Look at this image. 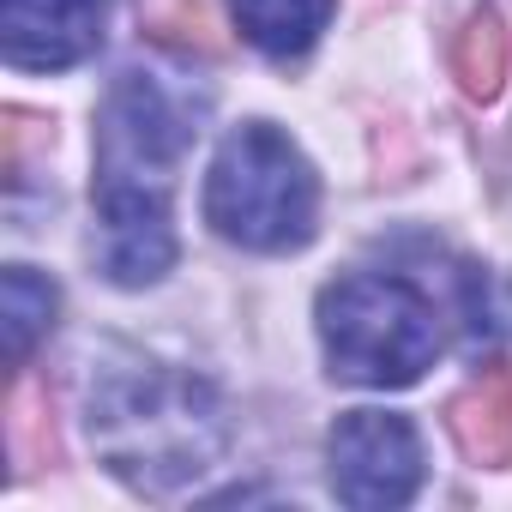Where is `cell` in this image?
<instances>
[{
    "instance_id": "8992f818",
    "label": "cell",
    "mask_w": 512,
    "mask_h": 512,
    "mask_svg": "<svg viewBox=\"0 0 512 512\" xmlns=\"http://www.w3.org/2000/svg\"><path fill=\"white\" fill-rule=\"evenodd\" d=\"M109 0H0V55L31 73L79 67L103 49Z\"/></svg>"
},
{
    "instance_id": "30bf717a",
    "label": "cell",
    "mask_w": 512,
    "mask_h": 512,
    "mask_svg": "<svg viewBox=\"0 0 512 512\" xmlns=\"http://www.w3.org/2000/svg\"><path fill=\"white\" fill-rule=\"evenodd\" d=\"M500 73H506V31L494 13H476L464 25V85L476 97H494L500 91Z\"/></svg>"
},
{
    "instance_id": "52a82bcc",
    "label": "cell",
    "mask_w": 512,
    "mask_h": 512,
    "mask_svg": "<svg viewBox=\"0 0 512 512\" xmlns=\"http://www.w3.org/2000/svg\"><path fill=\"white\" fill-rule=\"evenodd\" d=\"M332 7L338 0H229L241 37L272 61H302L332 25Z\"/></svg>"
},
{
    "instance_id": "9c48e42d",
    "label": "cell",
    "mask_w": 512,
    "mask_h": 512,
    "mask_svg": "<svg viewBox=\"0 0 512 512\" xmlns=\"http://www.w3.org/2000/svg\"><path fill=\"white\" fill-rule=\"evenodd\" d=\"M55 284L43 278V272H31V266H7V278H0V332H7V362L19 368L31 350H37V338L55 326Z\"/></svg>"
},
{
    "instance_id": "7a4b0ae2",
    "label": "cell",
    "mask_w": 512,
    "mask_h": 512,
    "mask_svg": "<svg viewBox=\"0 0 512 512\" xmlns=\"http://www.w3.org/2000/svg\"><path fill=\"white\" fill-rule=\"evenodd\" d=\"M85 434L127 488L175 494L223 458L229 410L193 368L145 350H109L85 386Z\"/></svg>"
},
{
    "instance_id": "5b68a950",
    "label": "cell",
    "mask_w": 512,
    "mask_h": 512,
    "mask_svg": "<svg viewBox=\"0 0 512 512\" xmlns=\"http://www.w3.org/2000/svg\"><path fill=\"white\" fill-rule=\"evenodd\" d=\"M332 494L356 512H386L416 500L422 488V434L398 410H344L326 440Z\"/></svg>"
},
{
    "instance_id": "6da1fadb",
    "label": "cell",
    "mask_w": 512,
    "mask_h": 512,
    "mask_svg": "<svg viewBox=\"0 0 512 512\" xmlns=\"http://www.w3.org/2000/svg\"><path fill=\"white\" fill-rule=\"evenodd\" d=\"M199 139V103L157 73H121L97 109V266L145 290L175 266V175Z\"/></svg>"
},
{
    "instance_id": "277c9868",
    "label": "cell",
    "mask_w": 512,
    "mask_h": 512,
    "mask_svg": "<svg viewBox=\"0 0 512 512\" xmlns=\"http://www.w3.org/2000/svg\"><path fill=\"white\" fill-rule=\"evenodd\" d=\"M320 344L338 380L398 392L440 356V308L404 272H350L320 290Z\"/></svg>"
},
{
    "instance_id": "3957f363",
    "label": "cell",
    "mask_w": 512,
    "mask_h": 512,
    "mask_svg": "<svg viewBox=\"0 0 512 512\" xmlns=\"http://www.w3.org/2000/svg\"><path fill=\"white\" fill-rule=\"evenodd\" d=\"M205 223L247 253H296L320 223V175L290 133L241 121L205 175Z\"/></svg>"
},
{
    "instance_id": "ba28073f",
    "label": "cell",
    "mask_w": 512,
    "mask_h": 512,
    "mask_svg": "<svg viewBox=\"0 0 512 512\" xmlns=\"http://www.w3.org/2000/svg\"><path fill=\"white\" fill-rule=\"evenodd\" d=\"M452 428L464 440L470 458L482 464H512V374H482L458 410H452Z\"/></svg>"
}]
</instances>
